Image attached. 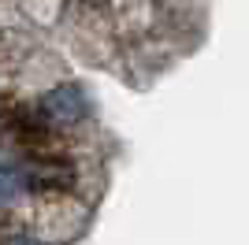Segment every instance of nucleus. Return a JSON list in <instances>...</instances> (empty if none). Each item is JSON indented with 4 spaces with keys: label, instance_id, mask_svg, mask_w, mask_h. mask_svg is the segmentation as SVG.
<instances>
[{
    "label": "nucleus",
    "instance_id": "f257e3e1",
    "mask_svg": "<svg viewBox=\"0 0 249 245\" xmlns=\"http://www.w3.org/2000/svg\"><path fill=\"white\" fill-rule=\"evenodd\" d=\"M41 108L56 126H74L86 115V93L78 86H60V89H52L41 101Z\"/></svg>",
    "mask_w": 249,
    "mask_h": 245
},
{
    "label": "nucleus",
    "instance_id": "f03ea898",
    "mask_svg": "<svg viewBox=\"0 0 249 245\" xmlns=\"http://www.w3.org/2000/svg\"><path fill=\"white\" fill-rule=\"evenodd\" d=\"M19 193H22V178H19V171L0 167V208H4V204H11Z\"/></svg>",
    "mask_w": 249,
    "mask_h": 245
},
{
    "label": "nucleus",
    "instance_id": "7ed1b4c3",
    "mask_svg": "<svg viewBox=\"0 0 249 245\" xmlns=\"http://www.w3.org/2000/svg\"><path fill=\"white\" fill-rule=\"evenodd\" d=\"M8 245H41V242H34V238H15V242H8Z\"/></svg>",
    "mask_w": 249,
    "mask_h": 245
}]
</instances>
